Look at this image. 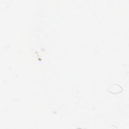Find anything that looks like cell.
<instances>
[{"instance_id": "1", "label": "cell", "mask_w": 129, "mask_h": 129, "mask_svg": "<svg viewBox=\"0 0 129 129\" xmlns=\"http://www.w3.org/2000/svg\"><path fill=\"white\" fill-rule=\"evenodd\" d=\"M122 91V88L118 85L112 84L108 88V91L112 94H117L121 92Z\"/></svg>"}]
</instances>
